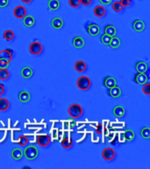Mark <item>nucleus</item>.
<instances>
[{"mask_svg": "<svg viewBox=\"0 0 150 169\" xmlns=\"http://www.w3.org/2000/svg\"><path fill=\"white\" fill-rule=\"evenodd\" d=\"M68 5L73 8H77L80 5V0H68Z\"/></svg>", "mask_w": 150, "mask_h": 169, "instance_id": "4c0bfd02", "label": "nucleus"}, {"mask_svg": "<svg viewBox=\"0 0 150 169\" xmlns=\"http://www.w3.org/2000/svg\"><path fill=\"white\" fill-rule=\"evenodd\" d=\"M103 129H104V127L102 124H98L97 127V129H96V131H97L98 134H102V132H103Z\"/></svg>", "mask_w": 150, "mask_h": 169, "instance_id": "37998d69", "label": "nucleus"}, {"mask_svg": "<svg viewBox=\"0 0 150 169\" xmlns=\"http://www.w3.org/2000/svg\"><path fill=\"white\" fill-rule=\"evenodd\" d=\"M34 22H35V19L31 15H26L23 18V24L26 27H32L34 25Z\"/></svg>", "mask_w": 150, "mask_h": 169, "instance_id": "4be33fe9", "label": "nucleus"}, {"mask_svg": "<svg viewBox=\"0 0 150 169\" xmlns=\"http://www.w3.org/2000/svg\"><path fill=\"white\" fill-rule=\"evenodd\" d=\"M126 110L122 106H116L113 108V115L117 118H121L125 116Z\"/></svg>", "mask_w": 150, "mask_h": 169, "instance_id": "6ab92c4d", "label": "nucleus"}, {"mask_svg": "<svg viewBox=\"0 0 150 169\" xmlns=\"http://www.w3.org/2000/svg\"><path fill=\"white\" fill-rule=\"evenodd\" d=\"M33 73H34V72H33V69H32L31 67H28V66L22 68V70L20 71L21 77H24V78H26V79L32 77V76H33Z\"/></svg>", "mask_w": 150, "mask_h": 169, "instance_id": "dca6fc26", "label": "nucleus"}, {"mask_svg": "<svg viewBox=\"0 0 150 169\" xmlns=\"http://www.w3.org/2000/svg\"><path fill=\"white\" fill-rule=\"evenodd\" d=\"M12 159L15 160H21L22 158H23V151L20 149V148H15L12 151Z\"/></svg>", "mask_w": 150, "mask_h": 169, "instance_id": "412c9836", "label": "nucleus"}, {"mask_svg": "<svg viewBox=\"0 0 150 169\" xmlns=\"http://www.w3.org/2000/svg\"><path fill=\"white\" fill-rule=\"evenodd\" d=\"M142 92L146 95H150V83L147 82L142 87Z\"/></svg>", "mask_w": 150, "mask_h": 169, "instance_id": "c9c22d12", "label": "nucleus"}, {"mask_svg": "<svg viewBox=\"0 0 150 169\" xmlns=\"http://www.w3.org/2000/svg\"><path fill=\"white\" fill-rule=\"evenodd\" d=\"M99 2L101 3L103 5H108L112 2V0H99Z\"/></svg>", "mask_w": 150, "mask_h": 169, "instance_id": "79ce46f5", "label": "nucleus"}, {"mask_svg": "<svg viewBox=\"0 0 150 169\" xmlns=\"http://www.w3.org/2000/svg\"><path fill=\"white\" fill-rule=\"evenodd\" d=\"M48 5H49V9L52 10V11H55V10L59 9L61 5H60L59 0H49Z\"/></svg>", "mask_w": 150, "mask_h": 169, "instance_id": "c756f323", "label": "nucleus"}, {"mask_svg": "<svg viewBox=\"0 0 150 169\" xmlns=\"http://www.w3.org/2000/svg\"><path fill=\"white\" fill-rule=\"evenodd\" d=\"M23 154L28 160H35L38 157L39 151L34 145H28L25 148Z\"/></svg>", "mask_w": 150, "mask_h": 169, "instance_id": "f03ea898", "label": "nucleus"}, {"mask_svg": "<svg viewBox=\"0 0 150 169\" xmlns=\"http://www.w3.org/2000/svg\"><path fill=\"white\" fill-rule=\"evenodd\" d=\"M94 15L97 17V18H102L104 17L105 13H106V10L104 7V5H97L95 8H94Z\"/></svg>", "mask_w": 150, "mask_h": 169, "instance_id": "4468645a", "label": "nucleus"}, {"mask_svg": "<svg viewBox=\"0 0 150 169\" xmlns=\"http://www.w3.org/2000/svg\"><path fill=\"white\" fill-rule=\"evenodd\" d=\"M10 62L6 59L0 58V68H8Z\"/></svg>", "mask_w": 150, "mask_h": 169, "instance_id": "e433bc0d", "label": "nucleus"}, {"mask_svg": "<svg viewBox=\"0 0 150 169\" xmlns=\"http://www.w3.org/2000/svg\"><path fill=\"white\" fill-rule=\"evenodd\" d=\"M115 155H116L115 151L111 147H106L102 152V157L106 161H111V160H113L115 158Z\"/></svg>", "mask_w": 150, "mask_h": 169, "instance_id": "423d86ee", "label": "nucleus"}, {"mask_svg": "<svg viewBox=\"0 0 150 169\" xmlns=\"http://www.w3.org/2000/svg\"><path fill=\"white\" fill-rule=\"evenodd\" d=\"M121 88L119 87L118 86H115V87H111L110 88V91H109V95L111 97V98H119V97L121 96Z\"/></svg>", "mask_w": 150, "mask_h": 169, "instance_id": "a211bd4d", "label": "nucleus"}, {"mask_svg": "<svg viewBox=\"0 0 150 169\" xmlns=\"http://www.w3.org/2000/svg\"><path fill=\"white\" fill-rule=\"evenodd\" d=\"M136 71L140 73H146L148 72V64L145 63V62H143V61H139V62H137L136 63Z\"/></svg>", "mask_w": 150, "mask_h": 169, "instance_id": "f3484780", "label": "nucleus"}, {"mask_svg": "<svg viewBox=\"0 0 150 169\" xmlns=\"http://www.w3.org/2000/svg\"><path fill=\"white\" fill-rule=\"evenodd\" d=\"M73 46L75 47L76 48H78V49H80V48H82L84 47V44H85V41H84V39L81 37V36H77V37H75V38L73 39Z\"/></svg>", "mask_w": 150, "mask_h": 169, "instance_id": "ddd939ff", "label": "nucleus"}, {"mask_svg": "<svg viewBox=\"0 0 150 169\" xmlns=\"http://www.w3.org/2000/svg\"><path fill=\"white\" fill-rule=\"evenodd\" d=\"M124 137H125L126 141H132L134 139L135 134H134V131H132V130H126V131L124 132Z\"/></svg>", "mask_w": 150, "mask_h": 169, "instance_id": "7c9ffc66", "label": "nucleus"}, {"mask_svg": "<svg viewBox=\"0 0 150 169\" xmlns=\"http://www.w3.org/2000/svg\"><path fill=\"white\" fill-rule=\"evenodd\" d=\"M92 3V0H80V4L84 6H88Z\"/></svg>", "mask_w": 150, "mask_h": 169, "instance_id": "ea45409f", "label": "nucleus"}, {"mask_svg": "<svg viewBox=\"0 0 150 169\" xmlns=\"http://www.w3.org/2000/svg\"><path fill=\"white\" fill-rule=\"evenodd\" d=\"M120 45H121L120 39L119 38V37H117L116 35L111 37V42H110V43H109V46H110L111 48H120Z\"/></svg>", "mask_w": 150, "mask_h": 169, "instance_id": "393cba45", "label": "nucleus"}, {"mask_svg": "<svg viewBox=\"0 0 150 169\" xmlns=\"http://www.w3.org/2000/svg\"><path fill=\"white\" fill-rule=\"evenodd\" d=\"M105 34H108L110 36H115L117 34V29L112 25H107L105 27Z\"/></svg>", "mask_w": 150, "mask_h": 169, "instance_id": "b1692460", "label": "nucleus"}, {"mask_svg": "<svg viewBox=\"0 0 150 169\" xmlns=\"http://www.w3.org/2000/svg\"><path fill=\"white\" fill-rule=\"evenodd\" d=\"M5 87H4V85H2V84H0V96L1 95H3L4 93H5Z\"/></svg>", "mask_w": 150, "mask_h": 169, "instance_id": "c03bdc74", "label": "nucleus"}, {"mask_svg": "<svg viewBox=\"0 0 150 169\" xmlns=\"http://www.w3.org/2000/svg\"><path fill=\"white\" fill-rule=\"evenodd\" d=\"M36 142L41 147H48L51 142V137H50V136L47 135V134H41V135L37 136Z\"/></svg>", "mask_w": 150, "mask_h": 169, "instance_id": "39448f33", "label": "nucleus"}, {"mask_svg": "<svg viewBox=\"0 0 150 169\" xmlns=\"http://www.w3.org/2000/svg\"><path fill=\"white\" fill-rule=\"evenodd\" d=\"M10 77V72L7 68H0V79L6 80Z\"/></svg>", "mask_w": 150, "mask_h": 169, "instance_id": "c85d7f7f", "label": "nucleus"}, {"mask_svg": "<svg viewBox=\"0 0 150 169\" xmlns=\"http://www.w3.org/2000/svg\"><path fill=\"white\" fill-rule=\"evenodd\" d=\"M121 5H123V7H126L129 6L131 4V0H120Z\"/></svg>", "mask_w": 150, "mask_h": 169, "instance_id": "a19ab883", "label": "nucleus"}, {"mask_svg": "<svg viewBox=\"0 0 150 169\" xmlns=\"http://www.w3.org/2000/svg\"><path fill=\"white\" fill-rule=\"evenodd\" d=\"M103 83H104V86L106 87V88H108V89H110L111 87L117 86V80L114 77H111V76L105 77Z\"/></svg>", "mask_w": 150, "mask_h": 169, "instance_id": "f8f14e48", "label": "nucleus"}, {"mask_svg": "<svg viewBox=\"0 0 150 169\" xmlns=\"http://www.w3.org/2000/svg\"><path fill=\"white\" fill-rule=\"evenodd\" d=\"M87 32L88 34L91 35V36H97V35L100 34V27H99L98 25L92 23L87 27Z\"/></svg>", "mask_w": 150, "mask_h": 169, "instance_id": "1a4fd4ad", "label": "nucleus"}, {"mask_svg": "<svg viewBox=\"0 0 150 169\" xmlns=\"http://www.w3.org/2000/svg\"><path fill=\"white\" fill-rule=\"evenodd\" d=\"M68 113L69 116L71 118H79L80 116H82L83 110H82V106L80 104L77 103H73L70 106L68 107Z\"/></svg>", "mask_w": 150, "mask_h": 169, "instance_id": "f257e3e1", "label": "nucleus"}, {"mask_svg": "<svg viewBox=\"0 0 150 169\" xmlns=\"http://www.w3.org/2000/svg\"><path fill=\"white\" fill-rule=\"evenodd\" d=\"M18 144L20 146H26V145L28 144V138L26 136H20L19 137V141H18Z\"/></svg>", "mask_w": 150, "mask_h": 169, "instance_id": "72a5a7b5", "label": "nucleus"}, {"mask_svg": "<svg viewBox=\"0 0 150 169\" xmlns=\"http://www.w3.org/2000/svg\"><path fill=\"white\" fill-rule=\"evenodd\" d=\"M14 33H13V31L12 30H10V29H8V30H5V32H4V34H3V36H4V39H5V41H7V42H11V41H12L13 38H14Z\"/></svg>", "mask_w": 150, "mask_h": 169, "instance_id": "cd10ccee", "label": "nucleus"}, {"mask_svg": "<svg viewBox=\"0 0 150 169\" xmlns=\"http://www.w3.org/2000/svg\"><path fill=\"white\" fill-rule=\"evenodd\" d=\"M13 15L15 18L17 19H23L25 16L26 15V9L25 8L23 5H18L13 9Z\"/></svg>", "mask_w": 150, "mask_h": 169, "instance_id": "0eeeda50", "label": "nucleus"}, {"mask_svg": "<svg viewBox=\"0 0 150 169\" xmlns=\"http://www.w3.org/2000/svg\"><path fill=\"white\" fill-rule=\"evenodd\" d=\"M61 144H62V146L64 149H69V148L72 147L73 145L72 140L69 137H64L62 142H61Z\"/></svg>", "mask_w": 150, "mask_h": 169, "instance_id": "bb28decb", "label": "nucleus"}, {"mask_svg": "<svg viewBox=\"0 0 150 169\" xmlns=\"http://www.w3.org/2000/svg\"><path fill=\"white\" fill-rule=\"evenodd\" d=\"M145 23L141 19H135L133 23V28L136 32H143L145 30Z\"/></svg>", "mask_w": 150, "mask_h": 169, "instance_id": "9b49d317", "label": "nucleus"}, {"mask_svg": "<svg viewBox=\"0 0 150 169\" xmlns=\"http://www.w3.org/2000/svg\"><path fill=\"white\" fill-rule=\"evenodd\" d=\"M91 86V81L87 76H81L77 80V87L81 91H86Z\"/></svg>", "mask_w": 150, "mask_h": 169, "instance_id": "7ed1b4c3", "label": "nucleus"}, {"mask_svg": "<svg viewBox=\"0 0 150 169\" xmlns=\"http://www.w3.org/2000/svg\"><path fill=\"white\" fill-rule=\"evenodd\" d=\"M134 81L139 85H144L148 81V75H146V73L138 72L134 76Z\"/></svg>", "mask_w": 150, "mask_h": 169, "instance_id": "9d476101", "label": "nucleus"}, {"mask_svg": "<svg viewBox=\"0 0 150 169\" xmlns=\"http://www.w3.org/2000/svg\"><path fill=\"white\" fill-rule=\"evenodd\" d=\"M74 68L75 70L77 72H83L86 69H87V65L84 61L82 60H78L76 62L75 65H74Z\"/></svg>", "mask_w": 150, "mask_h": 169, "instance_id": "2eb2a0df", "label": "nucleus"}, {"mask_svg": "<svg viewBox=\"0 0 150 169\" xmlns=\"http://www.w3.org/2000/svg\"><path fill=\"white\" fill-rule=\"evenodd\" d=\"M140 136L145 138V139H148L150 138V129L148 127H144L143 129H141L140 131Z\"/></svg>", "mask_w": 150, "mask_h": 169, "instance_id": "2f4dec72", "label": "nucleus"}, {"mask_svg": "<svg viewBox=\"0 0 150 169\" xmlns=\"http://www.w3.org/2000/svg\"><path fill=\"white\" fill-rule=\"evenodd\" d=\"M23 3H25V4H30L33 0H21Z\"/></svg>", "mask_w": 150, "mask_h": 169, "instance_id": "a18cd8bd", "label": "nucleus"}, {"mask_svg": "<svg viewBox=\"0 0 150 169\" xmlns=\"http://www.w3.org/2000/svg\"><path fill=\"white\" fill-rule=\"evenodd\" d=\"M111 36L108 35V34H102L101 42L103 44H105V45H109L110 42H111Z\"/></svg>", "mask_w": 150, "mask_h": 169, "instance_id": "f704fd0d", "label": "nucleus"}, {"mask_svg": "<svg viewBox=\"0 0 150 169\" xmlns=\"http://www.w3.org/2000/svg\"><path fill=\"white\" fill-rule=\"evenodd\" d=\"M30 53L34 56H39L43 51V47L40 42H33L29 46Z\"/></svg>", "mask_w": 150, "mask_h": 169, "instance_id": "20e7f679", "label": "nucleus"}, {"mask_svg": "<svg viewBox=\"0 0 150 169\" xmlns=\"http://www.w3.org/2000/svg\"><path fill=\"white\" fill-rule=\"evenodd\" d=\"M19 100L22 103H27L31 100V94L26 91H22L19 93Z\"/></svg>", "mask_w": 150, "mask_h": 169, "instance_id": "aec40b11", "label": "nucleus"}, {"mask_svg": "<svg viewBox=\"0 0 150 169\" xmlns=\"http://www.w3.org/2000/svg\"><path fill=\"white\" fill-rule=\"evenodd\" d=\"M9 4V0H0V8L6 7Z\"/></svg>", "mask_w": 150, "mask_h": 169, "instance_id": "58836bf2", "label": "nucleus"}, {"mask_svg": "<svg viewBox=\"0 0 150 169\" xmlns=\"http://www.w3.org/2000/svg\"><path fill=\"white\" fill-rule=\"evenodd\" d=\"M51 25L54 29H60L62 28L63 27V20L62 18H59V17H56V18H54L51 21Z\"/></svg>", "mask_w": 150, "mask_h": 169, "instance_id": "5701e85b", "label": "nucleus"}, {"mask_svg": "<svg viewBox=\"0 0 150 169\" xmlns=\"http://www.w3.org/2000/svg\"><path fill=\"white\" fill-rule=\"evenodd\" d=\"M12 56H13V51L12 48H5V49H3L0 51V58L6 59L10 63L12 60Z\"/></svg>", "mask_w": 150, "mask_h": 169, "instance_id": "6e6552de", "label": "nucleus"}, {"mask_svg": "<svg viewBox=\"0 0 150 169\" xmlns=\"http://www.w3.org/2000/svg\"><path fill=\"white\" fill-rule=\"evenodd\" d=\"M111 7H112V10L114 11V12H120L122 11L123 9V5H121L120 1H115L112 5H111Z\"/></svg>", "mask_w": 150, "mask_h": 169, "instance_id": "473e14b6", "label": "nucleus"}, {"mask_svg": "<svg viewBox=\"0 0 150 169\" xmlns=\"http://www.w3.org/2000/svg\"><path fill=\"white\" fill-rule=\"evenodd\" d=\"M10 107V102L5 98H0V111H6Z\"/></svg>", "mask_w": 150, "mask_h": 169, "instance_id": "a878e982", "label": "nucleus"}]
</instances>
